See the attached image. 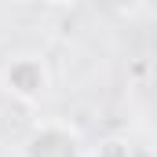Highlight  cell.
Masks as SVG:
<instances>
[{"label":"cell","mask_w":157,"mask_h":157,"mask_svg":"<svg viewBox=\"0 0 157 157\" xmlns=\"http://www.w3.org/2000/svg\"><path fill=\"white\" fill-rule=\"evenodd\" d=\"M0 80H4V91L22 102H40L51 88V73L40 55H11L0 70Z\"/></svg>","instance_id":"obj_1"},{"label":"cell","mask_w":157,"mask_h":157,"mask_svg":"<svg viewBox=\"0 0 157 157\" xmlns=\"http://www.w3.org/2000/svg\"><path fill=\"white\" fill-rule=\"evenodd\" d=\"M22 157H84L80 135L62 121H44L29 132Z\"/></svg>","instance_id":"obj_2"},{"label":"cell","mask_w":157,"mask_h":157,"mask_svg":"<svg viewBox=\"0 0 157 157\" xmlns=\"http://www.w3.org/2000/svg\"><path fill=\"white\" fill-rule=\"evenodd\" d=\"M99 157H132V150H128V143L110 139V143H102V146H99Z\"/></svg>","instance_id":"obj_3"},{"label":"cell","mask_w":157,"mask_h":157,"mask_svg":"<svg viewBox=\"0 0 157 157\" xmlns=\"http://www.w3.org/2000/svg\"><path fill=\"white\" fill-rule=\"evenodd\" d=\"M154 157H157V143H154Z\"/></svg>","instance_id":"obj_4"}]
</instances>
